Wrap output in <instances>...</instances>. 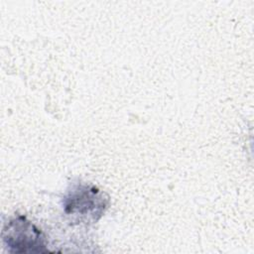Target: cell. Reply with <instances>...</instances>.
<instances>
[{
  "mask_svg": "<svg viewBox=\"0 0 254 254\" xmlns=\"http://www.w3.org/2000/svg\"><path fill=\"white\" fill-rule=\"evenodd\" d=\"M5 243L15 252H44L45 239L42 232L25 217L11 220L3 231Z\"/></svg>",
  "mask_w": 254,
  "mask_h": 254,
  "instance_id": "1",
  "label": "cell"
}]
</instances>
